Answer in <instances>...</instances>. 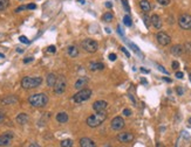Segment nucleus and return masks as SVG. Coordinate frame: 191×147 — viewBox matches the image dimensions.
<instances>
[{"mask_svg": "<svg viewBox=\"0 0 191 147\" xmlns=\"http://www.w3.org/2000/svg\"><path fill=\"white\" fill-rule=\"evenodd\" d=\"M4 57H5V55H4V54H1V53H0V58H4Z\"/></svg>", "mask_w": 191, "mask_h": 147, "instance_id": "nucleus-55", "label": "nucleus"}, {"mask_svg": "<svg viewBox=\"0 0 191 147\" xmlns=\"http://www.w3.org/2000/svg\"><path fill=\"white\" fill-rule=\"evenodd\" d=\"M117 140L123 144H129L134 140V134L130 132H121L117 134Z\"/></svg>", "mask_w": 191, "mask_h": 147, "instance_id": "nucleus-11", "label": "nucleus"}, {"mask_svg": "<svg viewBox=\"0 0 191 147\" xmlns=\"http://www.w3.org/2000/svg\"><path fill=\"white\" fill-rule=\"evenodd\" d=\"M67 54L69 57H72V58H76L79 56V49H77L75 46H69L67 48Z\"/></svg>", "mask_w": 191, "mask_h": 147, "instance_id": "nucleus-19", "label": "nucleus"}, {"mask_svg": "<svg viewBox=\"0 0 191 147\" xmlns=\"http://www.w3.org/2000/svg\"><path fill=\"white\" fill-rule=\"evenodd\" d=\"M189 123H190V124H191V118H190V119H189Z\"/></svg>", "mask_w": 191, "mask_h": 147, "instance_id": "nucleus-57", "label": "nucleus"}, {"mask_svg": "<svg viewBox=\"0 0 191 147\" xmlns=\"http://www.w3.org/2000/svg\"><path fill=\"white\" fill-rule=\"evenodd\" d=\"M140 6H141V10L143 11L144 13H148L149 11L151 10V5L148 0H141L140 1Z\"/></svg>", "mask_w": 191, "mask_h": 147, "instance_id": "nucleus-23", "label": "nucleus"}, {"mask_svg": "<svg viewBox=\"0 0 191 147\" xmlns=\"http://www.w3.org/2000/svg\"><path fill=\"white\" fill-rule=\"evenodd\" d=\"M105 6H107V7H111V6H113V4H111V2H105Z\"/></svg>", "mask_w": 191, "mask_h": 147, "instance_id": "nucleus-51", "label": "nucleus"}, {"mask_svg": "<svg viewBox=\"0 0 191 147\" xmlns=\"http://www.w3.org/2000/svg\"><path fill=\"white\" fill-rule=\"evenodd\" d=\"M116 54H114V53H111V54H109V60L110 61H115L116 60Z\"/></svg>", "mask_w": 191, "mask_h": 147, "instance_id": "nucleus-38", "label": "nucleus"}, {"mask_svg": "<svg viewBox=\"0 0 191 147\" xmlns=\"http://www.w3.org/2000/svg\"><path fill=\"white\" fill-rule=\"evenodd\" d=\"M28 114L25 113V112H21V113H19L18 116H17V118H15V120H17V123L20 124V125H25L26 123H28Z\"/></svg>", "mask_w": 191, "mask_h": 147, "instance_id": "nucleus-17", "label": "nucleus"}, {"mask_svg": "<svg viewBox=\"0 0 191 147\" xmlns=\"http://www.w3.org/2000/svg\"><path fill=\"white\" fill-rule=\"evenodd\" d=\"M28 147H41V146H40L39 144H37V142H32V144H31Z\"/></svg>", "mask_w": 191, "mask_h": 147, "instance_id": "nucleus-47", "label": "nucleus"}, {"mask_svg": "<svg viewBox=\"0 0 191 147\" xmlns=\"http://www.w3.org/2000/svg\"><path fill=\"white\" fill-rule=\"evenodd\" d=\"M123 22L124 25L127 26V27H131V25H133V21H131V18H130L129 15H125L123 18Z\"/></svg>", "mask_w": 191, "mask_h": 147, "instance_id": "nucleus-27", "label": "nucleus"}, {"mask_svg": "<svg viewBox=\"0 0 191 147\" xmlns=\"http://www.w3.org/2000/svg\"><path fill=\"white\" fill-rule=\"evenodd\" d=\"M18 102V97L17 96H13V95H8L4 97L1 99V104L4 105H12V104H15Z\"/></svg>", "mask_w": 191, "mask_h": 147, "instance_id": "nucleus-14", "label": "nucleus"}, {"mask_svg": "<svg viewBox=\"0 0 191 147\" xmlns=\"http://www.w3.org/2000/svg\"><path fill=\"white\" fill-rule=\"evenodd\" d=\"M105 119H107V112H105V111H97V112L91 114V116L87 118L86 123L89 127L94 128V127L100 126Z\"/></svg>", "mask_w": 191, "mask_h": 147, "instance_id": "nucleus-1", "label": "nucleus"}, {"mask_svg": "<svg viewBox=\"0 0 191 147\" xmlns=\"http://www.w3.org/2000/svg\"><path fill=\"white\" fill-rule=\"evenodd\" d=\"M56 78H57V76L54 74V72L48 74L47 80H46V82H47V85L51 86V88H53V86H54V84H55V82H56Z\"/></svg>", "mask_w": 191, "mask_h": 147, "instance_id": "nucleus-21", "label": "nucleus"}, {"mask_svg": "<svg viewBox=\"0 0 191 147\" xmlns=\"http://www.w3.org/2000/svg\"><path fill=\"white\" fill-rule=\"evenodd\" d=\"M178 68H179V63H178L177 61L172 62V69H174V70H177Z\"/></svg>", "mask_w": 191, "mask_h": 147, "instance_id": "nucleus-34", "label": "nucleus"}, {"mask_svg": "<svg viewBox=\"0 0 191 147\" xmlns=\"http://www.w3.org/2000/svg\"><path fill=\"white\" fill-rule=\"evenodd\" d=\"M28 103L33 108H45L48 104V96L43 92L31 95L28 97Z\"/></svg>", "mask_w": 191, "mask_h": 147, "instance_id": "nucleus-2", "label": "nucleus"}, {"mask_svg": "<svg viewBox=\"0 0 191 147\" xmlns=\"http://www.w3.org/2000/svg\"><path fill=\"white\" fill-rule=\"evenodd\" d=\"M178 25L182 29L189 30L191 29V15L190 14H181L178 18Z\"/></svg>", "mask_w": 191, "mask_h": 147, "instance_id": "nucleus-7", "label": "nucleus"}, {"mask_svg": "<svg viewBox=\"0 0 191 147\" xmlns=\"http://www.w3.org/2000/svg\"><path fill=\"white\" fill-rule=\"evenodd\" d=\"M89 69L91 71H99L105 69V64L102 62H91L89 63Z\"/></svg>", "mask_w": 191, "mask_h": 147, "instance_id": "nucleus-18", "label": "nucleus"}, {"mask_svg": "<svg viewBox=\"0 0 191 147\" xmlns=\"http://www.w3.org/2000/svg\"><path fill=\"white\" fill-rule=\"evenodd\" d=\"M157 68H158V70H159V71H162L163 74H167V75H168V74H169V72H168V70H167V69H164V68H163L162 66H159V64H157Z\"/></svg>", "mask_w": 191, "mask_h": 147, "instance_id": "nucleus-35", "label": "nucleus"}, {"mask_svg": "<svg viewBox=\"0 0 191 147\" xmlns=\"http://www.w3.org/2000/svg\"><path fill=\"white\" fill-rule=\"evenodd\" d=\"M56 52V47L55 46H49L47 48V53H51V54H54V53Z\"/></svg>", "mask_w": 191, "mask_h": 147, "instance_id": "nucleus-31", "label": "nucleus"}, {"mask_svg": "<svg viewBox=\"0 0 191 147\" xmlns=\"http://www.w3.org/2000/svg\"><path fill=\"white\" fill-rule=\"evenodd\" d=\"M66 88H67V81L63 76H59L56 78V82L53 86L54 89V92L56 95H62L65 91H66Z\"/></svg>", "mask_w": 191, "mask_h": 147, "instance_id": "nucleus-6", "label": "nucleus"}, {"mask_svg": "<svg viewBox=\"0 0 191 147\" xmlns=\"http://www.w3.org/2000/svg\"><path fill=\"white\" fill-rule=\"evenodd\" d=\"M156 39H157V42L161 46H168L169 43L171 42V38L167 33H164V32H158L156 34Z\"/></svg>", "mask_w": 191, "mask_h": 147, "instance_id": "nucleus-10", "label": "nucleus"}, {"mask_svg": "<svg viewBox=\"0 0 191 147\" xmlns=\"http://www.w3.org/2000/svg\"><path fill=\"white\" fill-rule=\"evenodd\" d=\"M143 19H144V24H145V26L149 27V21H150V19H149L148 16H145V15L143 16Z\"/></svg>", "mask_w": 191, "mask_h": 147, "instance_id": "nucleus-41", "label": "nucleus"}, {"mask_svg": "<svg viewBox=\"0 0 191 147\" xmlns=\"http://www.w3.org/2000/svg\"><path fill=\"white\" fill-rule=\"evenodd\" d=\"M77 1H79V2H80V4H82V5H83V4H85V0H77Z\"/></svg>", "mask_w": 191, "mask_h": 147, "instance_id": "nucleus-53", "label": "nucleus"}, {"mask_svg": "<svg viewBox=\"0 0 191 147\" xmlns=\"http://www.w3.org/2000/svg\"><path fill=\"white\" fill-rule=\"evenodd\" d=\"M122 4H123L124 10L127 11V12H129V5H128V1H127V0H122Z\"/></svg>", "mask_w": 191, "mask_h": 147, "instance_id": "nucleus-32", "label": "nucleus"}, {"mask_svg": "<svg viewBox=\"0 0 191 147\" xmlns=\"http://www.w3.org/2000/svg\"><path fill=\"white\" fill-rule=\"evenodd\" d=\"M26 8H27V10H35V8H37V5H35V4H28V5H26Z\"/></svg>", "mask_w": 191, "mask_h": 147, "instance_id": "nucleus-36", "label": "nucleus"}, {"mask_svg": "<svg viewBox=\"0 0 191 147\" xmlns=\"http://www.w3.org/2000/svg\"><path fill=\"white\" fill-rule=\"evenodd\" d=\"M68 114L66 113V112H59V113L56 114V122L60 124H65L68 122Z\"/></svg>", "mask_w": 191, "mask_h": 147, "instance_id": "nucleus-22", "label": "nucleus"}, {"mask_svg": "<svg viewBox=\"0 0 191 147\" xmlns=\"http://www.w3.org/2000/svg\"><path fill=\"white\" fill-rule=\"evenodd\" d=\"M88 83H89V78L87 76H81L75 82V89H77V90L85 89V86L88 85Z\"/></svg>", "mask_w": 191, "mask_h": 147, "instance_id": "nucleus-13", "label": "nucleus"}, {"mask_svg": "<svg viewBox=\"0 0 191 147\" xmlns=\"http://www.w3.org/2000/svg\"><path fill=\"white\" fill-rule=\"evenodd\" d=\"M183 76H184V75H183V72H181V71H177V72H176V77H177V78L182 80V78H183Z\"/></svg>", "mask_w": 191, "mask_h": 147, "instance_id": "nucleus-43", "label": "nucleus"}, {"mask_svg": "<svg viewBox=\"0 0 191 147\" xmlns=\"http://www.w3.org/2000/svg\"><path fill=\"white\" fill-rule=\"evenodd\" d=\"M177 94L179 96L183 95V89H182V88H177Z\"/></svg>", "mask_w": 191, "mask_h": 147, "instance_id": "nucleus-46", "label": "nucleus"}, {"mask_svg": "<svg viewBox=\"0 0 191 147\" xmlns=\"http://www.w3.org/2000/svg\"><path fill=\"white\" fill-rule=\"evenodd\" d=\"M141 71H142V72H144V74H148V72H149V70L144 69V68H141Z\"/></svg>", "mask_w": 191, "mask_h": 147, "instance_id": "nucleus-50", "label": "nucleus"}, {"mask_svg": "<svg viewBox=\"0 0 191 147\" xmlns=\"http://www.w3.org/2000/svg\"><path fill=\"white\" fill-rule=\"evenodd\" d=\"M103 147H111V146H110L109 144H107V145H105V146H103Z\"/></svg>", "mask_w": 191, "mask_h": 147, "instance_id": "nucleus-56", "label": "nucleus"}, {"mask_svg": "<svg viewBox=\"0 0 191 147\" xmlns=\"http://www.w3.org/2000/svg\"><path fill=\"white\" fill-rule=\"evenodd\" d=\"M33 61V57H27L24 60V63H28V62H32Z\"/></svg>", "mask_w": 191, "mask_h": 147, "instance_id": "nucleus-45", "label": "nucleus"}, {"mask_svg": "<svg viewBox=\"0 0 191 147\" xmlns=\"http://www.w3.org/2000/svg\"><path fill=\"white\" fill-rule=\"evenodd\" d=\"M80 146L81 147H97L96 146V144L91 140V138H86V137L80 139Z\"/></svg>", "mask_w": 191, "mask_h": 147, "instance_id": "nucleus-15", "label": "nucleus"}, {"mask_svg": "<svg viewBox=\"0 0 191 147\" xmlns=\"http://www.w3.org/2000/svg\"><path fill=\"white\" fill-rule=\"evenodd\" d=\"M81 47L85 52L91 53V54H93V53L97 52V49H99V43L96 42L95 40H93V39H85V40H82Z\"/></svg>", "mask_w": 191, "mask_h": 147, "instance_id": "nucleus-5", "label": "nucleus"}, {"mask_svg": "<svg viewBox=\"0 0 191 147\" xmlns=\"http://www.w3.org/2000/svg\"><path fill=\"white\" fill-rule=\"evenodd\" d=\"M5 120V112L4 111H0V124Z\"/></svg>", "mask_w": 191, "mask_h": 147, "instance_id": "nucleus-37", "label": "nucleus"}, {"mask_svg": "<svg viewBox=\"0 0 191 147\" xmlns=\"http://www.w3.org/2000/svg\"><path fill=\"white\" fill-rule=\"evenodd\" d=\"M91 94H93V91L91 89L85 88V89H81V90L77 91L76 94L73 96L72 100L74 103H76V104H80V103H83V102L89 99L91 97Z\"/></svg>", "mask_w": 191, "mask_h": 147, "instance_id": "nucleus-4", "label": "nucleus"}, {"mask_svg": "<svg viewBox=\"0 0 191 147\" xmlns=\"http://www.w3.org/2000/svg\"><path fill=\"white\" fill-rule=\"evenodd\" d=\"M17 52H18V53H22L24 50H22V49H20V48H18V49H17Z\"/></svg>", "mask_w": 191, "mask_h": 147, "instance_id": "nucleus-54", "label": "nucleus"}, {"mask_svg": "<svg viewBox=\"0 0 191 147\" xmlns=\"http://www.w3.org/2000/svg\"><path fill=\"white\" fill-rule=\"evenodd\" d=\"M113 19H114V15L111 14V13H109V12H107V13H105V14L102 15V20L105 22H110V21H113Z\"/></svg>", "mask_w": 191, "mask_h": 147, "instance_id": "nucleus-25", "label": "nucleus"}, {"mask_svg": "<svg viewBox=\"0 0 191 147\" xmlns=\"http://www.w3.org/2000/svg\"><path fill=\"white\" fill-rule=\"evenodd\" d=\"M121 50H122V52H123L124 54H125V56H127V57H130L129 52H128V50H127V49H125L124 47H121Z\"/></svg>", "mask_w": 191, "mask_h": 147, "instance_id": "nucleus-39", "label": "nucleus"}, {"mask_svg": "<svg viewBox=\"0 0 191 147\" xmlns=\"http://www.w3.org/2000/svg\"><path fill=\"white\" fill-rule=\"evenodd\" d=\"M10 6V0H0V11H5Z\"/></svg>", "mask_w": 191, "mask_h": 147, "instance_id": "nucleus-26", "label": "nucleus"}, {"mask_svg": "<svg viewBox=\"0 0 191 147\" xmlns=\"http://www.w3.org/2000/svg\"><path fill=\"white\" fill-rule=\"evenodd\" d=\"M19 40H20V42H22V43H26V44H28L29 43V40L26 36H24V35H21L19 38Z\"/></svg>", "mask_w": 191, "mask_h": 147, "instance_id": "nucleus-30", "label": "nucleus"}, {"mask_svg": "<svg viewBox=\"0 0 191 147\" xmlns=\"http://www.w3.org/2000/svg\"><path fill=\"white\" fill-rule=\"evenodd\" d=\"M156 147H165V146L163 145L162 142H157V144H156Z\"/></svg>", "mask_w": 191, "mask_h": 147, "instance_id": "nucleus-49", "label": "nucleus"}, {"mask_svg": "<svg viewBox=\"0 0 191 147\" xmlns=\"http://www.w3.org/2000/svg\"><path fill=\"white\" fill-rule=\"evenodd\" d=\"M190 81H191V75H190Z\"/></svg>", "mask_w": 191, "mask_h": 147, "instance_id": "nucleus-58", "label": "nucleus"}, {"mask_svg": "<svg viewBox=\"0 0 191 147\" xmlns=\"http://www.w3.org/2000/svg\"><path fill=\"white\" fill-rule=\"evenodd\" d=\"M183 52H184V48H183V46H181V44L172 46V48H171L172 55H175V56H179V55L183 54Z\"/></svg>", "mask_w": 191, "mask_h": 147, "instance_id": "nucleus-20", "label": "nucleus"}, {"mask_svg": "<svg viewBox=\"0 0 191 147\" xmlns=\"http://www.w3.org/2000/svg\"><path fill=\"white\" fill-rule=\"evenodd\" d=\"M42 83V78L41 77H31V76H26L21 80V86L24 88L25 90H31V89H35L38 86L41 85Z\"/></svg>", "mask_w": 191, "mask_h": 147, "instance_id": "nucleus-3", "label": "nucleus"}, {"mask_svg": "<svg viewBox=\"0 0 191 147\" xmlns=\"http://www.w3.org/2000/svg\"><path fill=\"white\" fill-rule=\"evenodd\" d=\"M26 10V6H19L17 10H15V13H19V12H21V11Z\"/></svg>", "mask_w": 191, "mask_h": 147, "instance_id": "nucleus-40", "label": "nucleus"}, {"mask_svg": "<svg viewBox=\"0 0 191 147\" xmlns=\"http://www.w3.org/2000/svg\"><path fill=\"white\" fill-rule=\"evenodd\" d=\"M157 2L162 6H168L170 4V0H157Z\"/></svg>", "mask_w": 191, "mask_h": 147, "instance_id": "nucleus-29", "label": "nucleus"}, {"mask_svg": "<svg viewBox=\"0 0 191 147\" xmlns=\"http://www.w3.org/2000/svg\"><path fill=\"white\" fill-rule=\"evenodd\" d=\"M163 80L165 82H168V83H171V80L170 78H168V77H163Z\"/></svg>", "mask_w": 191, "mask_h": 147, "instance_id": "nucleus-48", "label": "nucleus"}, {"mask_svg": "<svg viewBox=\"0 0 191 147\" xmlns=\"http://www.w3.org/2000/svg\"><path fill=\"white\" fill-rule=\"evenodd\" d=\"M141 82H142L143 84H147V83H148V82H147V80H145V78H142V80H141Z\"/></svg>", "mask_w": 191, "mask_h": 147, "instance_id": "nucleus-52", "label": "nucleus"}, {"mask_svg": "<svg viewBox=\"0 0 191 147\" xmlns=\"http://www.w3.org/2000/svg\"><path fill=\"white\" fill-rule=\"evenodd\" d=\"M108 108V103L105 100H96L93 104V110L97 112V111H105V109Z\"/></svg>", "mask_w": 191, "mask_h": 147, "instance_id": "nucleus-12", "label": "nucleus"}, {"mask_svg": "<svg viewBox=\"0 0 191 147\" xmlns=\"http://www.w3.org/2000/svg\"><path fill=\"white\" fill-rule=\"evenodd\" d=\"M13 138H14V134H13V132H11V131H7V132L2 133L0 136V147L8 146L11 142H12V140H13Z\"/></svg>", "mask_w": 191, "mask_h": 147, "instance_id": "nucleus-8", "label": "nucleus"}, {"mask_svg": "<svg viewBox=\"0 0 191 147\" xmlns=\"http://www.w3.org/2000/svg\"><path fill=\"white\" fill-rule=\"evenodd\" d=\"M185 47H186V48H184V49H185L186 52L191 53V43H186V44H185Z\"/></svg>", "mask_w": 191, "mask_h": 147, "instance_id": "nucleus-44", "label": "nucleus"}, {"mask_svg": "<svg viewBox=\"0 0 191 147\" xmlns=\"http://www.w3.org/2000/svg\"><path fill=\"white\" fill-rule=\"evenodd\" d=\"M61 147H73L74 146V141L72 139H63L61 142H60Z\"/></svg>", "mask_w": 191, "mask_h": 147, "instance_id": "nucleus-24", "label": "nucleus"}, {"mask_svg": "<svg viewBox=\"0 0 191 147\" xmlns=\"http://www.w3.org/2000/svg\"><path fill=\"white\" fill-rule=\"evenodd\" d=\"M123 114L125 116V117H129V116H131V110L124 109V110H123Z\"/></svg>", "mask_w": 191, "mask_h": 147, "instance_id": "nucleus-33", "label": "nucleus"}, {"mask_svg": "<svg viewBox=\"0 0 191 147\" xmlns=\"http://www.w3.org/2000/svg\"><path fill=\"white\" fill-rule=\"evenodd\" d=\"M117 33L120 34V35H122V36H124V32L122 30V28H121V26H117Z\"/></svg>", "mask_w": 191, "mask_h": 147, "instance_id": "nucleus-42", "label": "nucleus"}, {"mask_svg": "<svg viewBox=\"0 0 191 147\" xmlns=\"http://www.w3.org/2000/svg\"><path fill=\"white\" fill-rule=\"evenodd\" d=\"M124 125H125L124 119L122 118V117H120V116L115 117V118L111 120V123H110V126H111V128H113L114 131H120V130H122V128L124 127Z\"/></svg>", "mask_w": 191, "mask_h": 147, "instance_id": "nucleus-9", "label": "nucleus"}, {"mask_svg": "<svg viewBox=\"0 0 191 147\" xmlns=\"http://www.w3.org/2000/svg\"><path fill=\"white\" fill-rule=\"evenodd\" d=\"M128 44H129L130 47H131V49L134 50L135 53H140V49H139V47L135 44V43H133V42H128Z\"/></svg>", "mask_w": 191, "mask_h": 147, "instance_id": "nucleus-28", "label": "nucleus"}, {"mask_svg": "<svg viewBox=\"0 0 191 147\" xmlns=\"http://www.w3.org/2000/svg\"><path fill=\"white\" fill-rule=\"evenodd\" d=\"M150 22L153 24V26L156 29H159L161 27H162V20H161V18H159L157 14L151 15V18H150Z\"/></svg>", "mask_w": 191, "mask_h": 147, "instance_id": "nucleus-16", "label": "nucleus"}]
</instances>
